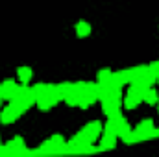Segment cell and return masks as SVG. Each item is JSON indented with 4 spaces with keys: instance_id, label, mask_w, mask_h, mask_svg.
Here are the masks:
<instances>
[{
    "instance_id": "3",
    "label": "cell",
    "mask_w": 159,
    "mask_h": 157,
    "mask_svg": "<svg viewBox=\"0 0 159 157\" xmlns=\"http://www.w3.org/2000/svg\"><path fill=\"white\" fill-rule=\"evenodd\" d=\"M139 102H141V98H139L137 94H133V92L128 91V94H126V98H124V105H126L128 109H133L135 105H139Z\"/></svg>"
},
{
    "instance_id": "4",
    "label": "cell",
    "mask_w": 159,
    "mask_h": 157,
    "mask_svg": "<svg viewBox=\"0 0 159 157\" xmlns=\"http://www.w3.org/2000/svg\"><path fill=\"white\" fill-rule=\"evenodd\" d=\"M17 76H19V79H20V83H28V81L32 79V69L20 67V69L17 70Z\"/></svg>"
},
{
    "instance_id": "7",
    "label": "cell",
    "mask_w": 159,
    "mask_h": 157,
    "mask_svg": "<svg viewBox=\"0 0 159 157\" xmlns=\"http://www.w3.org/2000/svg\"><path fill=\"white\" fill-rule=\"evenodd\" d=\"M111 70L109 69H104V70H100L98 72V83H109V79H111Z\"/></svg>"
},
{
    "instance_id": "5",
    "label": "cell",
    "mask_w": 159,
    "mask_h": 157,
    "mask_svg": "<svg viewBox=\"0 0 159 157\" xmlns=\"http://www.w3.org/2000/svg\"><path fill=\"white\" fill-rule=\"evenodd\" d=\"M76 34H78L80 37H87L89 34H91V26H89V22H85V20H81L76 24Z\"/></svg>"
},
{
    "instance_id": "1",
    "label": "cell",
    "mask_w": 159,
    "mask_h": 157,
    "mask_svg": "<svg viewBox=\"0 0 159 157\" xmlns=\"http://www.w3.org/2000/svg\"><path fill=\"white\" fill-rule=\"evenodd\" d=\"M20 113H19V109L13 105V104H9L6 109H2V113H0V120L4 122V124H9V122H13L15 118L19 117Z\"/></svg>"
},
{
    "instance_id": "6",
    "label": "cell",
    "mask_w": 159,
    "mask_h": 157,
    "mask_svg": "<svg viewBox=\"0 0 159 157\" xmlns=\"http://www.w3.org/2000/svg\"><path fill=\"white\" fill-rule=\"evenodd\" d=\"M143 100H144V102H148V104H156V102H157V92H156V91H154V89L150 87V89H148V91L144 92Z\"/></svg>"
},
{
    "instance_id": "2",
    "label": "cell",
    "mask_w": 159,
    "mask_h": 157,
    "mask_svg": "<svg viewBox=\"0 0 159 157\" xmlns=\"http://www.w3.org/2000/svg\"><path fill=\"white\" fill-rule=\"evenodd\" d=\"M20 150H24V141H22V139H13V141L6 146V154H17V152H20Z\"/></svg>"
}]
</instances>
